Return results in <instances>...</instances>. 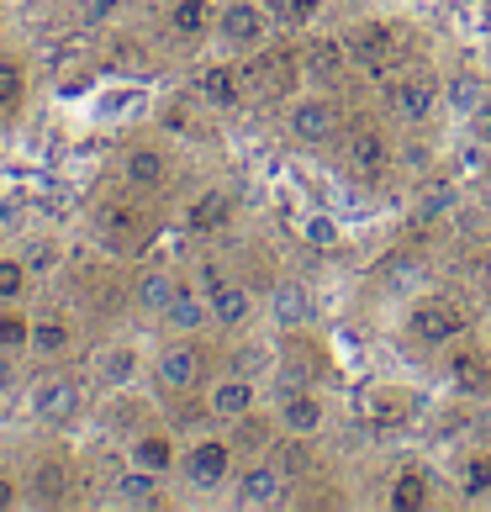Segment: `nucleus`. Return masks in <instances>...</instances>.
Listing matches in <instances>:
<instances>
[{
  "label": "nucleus",
  "mask_w": 491,
  "mask_h": 512,
  "mask_svg": "<svg viewBox=\"0 0 491 512\" xmlns=\"http://www.w3.org/2000/svg\"><path fill=\"white\" fill-rule=\"evenodd\" d=\"M449 386H455L460 396L491 391V359L486 354H455V359H449Z\"/></svg>",
  "instance_id": "17"
},
{
  "label": "nucleus",
  "mask_w": 491,
  "mask_h": 512,
  "mask_svg": "<svg viewBox=\"0 0 491 512\" xmlns=\"http://www.w3.org/2000/svg\"><path fill=\"white\" fill-rule=\"evenodd\" d=\"M185 481H191L196 491H217L222 481H228V470H233V444H222V439H196L191 449H185Z\"/></svg>",
  "instance_id": "3"
},
{
  "label": "nucleus",
  "mask_w": 491,
  "mask_h": 512,
  "mask_svg": "<svg viewBox=\"0 0 491 512\" xmlns=\"http://www.w3.org/2000/svg\"><path fill=\"white\" fill-rule=\"evenodd\" d=\"M312 317H317V307H312L307 286H296V280H286V286H275V291H270V322H275L280 333L307 328Z\"/></svg>",
  "instance_id": "9"
},
{
  "label": "nucleus",
  "mask_w": 491,
  "mask_h": 512,
  "mask_svg": "<svg viewBox=\"0 0 491 512\" xmlns=\"http://www.w3.org/2000/svg\"><path fill=\"white\" fill-rule=\"evenodd\" d=\"M127 460L138 470H154V476H164L169 465H175V439L169 433H138V439L127 444Z\"/></svg>",
  "instance_id": "15"
},
{
  "label": "nucleus",
  "mask_w": 491,
  "mask_h": 512,
  "mask_svg": "<svg viewBox=\"0 0 491 512\" xmlns=\"http://www.w3.org/2000/svg\"><path fill=\"white\" fill-rule=\"evenodd\" d=\"M22 90H27V74H22V64L0 59V106H16V101H22Z\"/></svg>",
  "instance_id": "33"
},
{
  "label": "nucleus",
  "mask_w": 491,
  "mask_h": 512,
  "mask_svg": "<svg viewBox=\"0 0 491 512\" xmlns=\"http://www.w3.org/2000/svg\"><path fill=\"white\" fill-rule=\"evenodd\" d=\"M22 264H27V275H53L59 270V249H53V243H32L22 254Z\"/></svg>",
  "instance_id": "36"
},
{
  "label": "nucleus",
  "mask_w": 491,
  "mask_h": 512,
  "mask_svg": "<svg viewBox=\"0 0 491 512\" xmlns=\"http://www.w3.org/2000/svg\"><path fill=\"white\" fill-rule=\"evenodd\" d=\"M291 132L301 143H312V148H323L333 132H338V106L328 96H301L291 106Z\"/></svg>",
  "instance_id": "4"
},
{
  "label": "nucleus",
  "mask_w": 491,
  "mask_h": 512,
  "mask_svg": "<svg viewBox=\"0 0 491 512\" xmlns=\"http://www.w3.org/2000/svg\"><path fill=\"white\" fill-rule=\"evenodd\" d=\"M407 333L418 338L423 349H444L465 333V317H460L455 301H423V307L407 312Z\"/></svg>",
  "instance_id": "2"
},
{
  "label": "nucleus",
  "mask_w": 491,
  "mask_h": 512,
  "mask_svg": "<svg viewBox=\"0 0 491 512\" xmlns=\"http://www.w3.org/2000/svg\"><path fill=\"white\" fill-rule=\"evenodd\" d=\"M323 423H328V407L317 391H296L280 402V428H286L291 439H312V433H323Z\"/></svg>",
  "instance_id": "8"
},
{
  "label": "nucleus",
  "mask_w": 491,
  "mask_h": 512,
  "mask_svg": "<svg viewBox=\"0 0 491 512\" xmlns=\"http://www.w3.org/2000/svg\"><path fill=\"white\" fill-rule=\"evenodd\" d=\"M264 11H270V22H280V27H307L317 16V0H264Z\"/></svg>",
  "instance_id": "28"
},
{
  "label": "nucleus",
  "mask_w": 491,
  "mask_h": 512,
  "mask_svg": "<svg viewBox=\"0 0 491 512\" xmlns=\"http://www.w3.org/2000/svg\"><path fill=\"white\" fill-rule=\"evenodd\" d=\"M344 43H349V64H365V69H386L396 59V32L386 22H360Z\"/></svg>",
  "instance_id": "5"
},
{
  "label": "nucleus",
  "mask_w": 491,
  "mask_h": 512,
  "mask_svg": "<svg viewBox=\"0 0 491 512\" xmlns=\"http://www.w3.org/2000/svg\"><path fill=\"white\" fill-rule=\"evenodd\" d=\"M296 391H307V386H301V375L296 370H280L275 375V402H286V396H296Z\"/></svg>",
  "instance_id": "39"
},
{
  "label": "nucleus",
  "mask_w": 491,
  "mask_h": 512,
  "mask_svg": "<svg viewBox=\"0 0 491 512\" xmlns=\"http://www.w3.org/2000/svg\"><path fill=\"white\" fill-rule=\"evenodd\" d=\"M228 222H233V196L228 191H206L191 206V233H222Z\"/></svg>",
  "instance_id": "20"
},
{
  "label": "nucleus",
  "mask_w": 491,
  "mask_h": 512,
  "mask_svg": "<svg viewBox=\"0 0 491 512\" xmlns=\"http://www.w3.org/2000/svg\"><path fill=\"white\" fill-rule=\"evenodd\" d=\"M423 502H428L423 476H418V470H402V476H396V486H391V507H423Z\"/></svg>",
  "instance_id": "29"
},
{
  "label": "nucleus",
  "mask_w": 491,
  "mask_h": 512,
  "mask_svg": "<svg viewBox=\"0 0 491 512\" xmlns=\"http://www.w3.org/2000/svg\"><path fill=\"white\" fill-rule=\"evenodd\" d=\"M206 307H212V322H222V328H243L254 317V296L222 275H206Z\"/></svg>",
  "instance_id": "6"
},
{
  "label": "nucleus",
  "mask_w": 491,
  "mask_h": 512,
  "mask_svg": "<svg viewBox=\"0 0 491 512\" xmlns=\"http://www.w3.org/2000/svg\"><path fill=\"white\" fill-rule=\"evenodd\" d=\"M64 486H69V470H64L59 460L37 465V497H43V502H59V497H64Z\"/></svg>",
  "instance_id": "30"
},
{
  "label": "nucleus",
  "mask_w": 491,
  "mask_h": 512,
  "mask_svg": "<svg viewBox=\"0 0 491 512\" xmlns=\"http://www.w3.org/2000/svg\"><path fill=\"white\" fill-rule=\"evenodd\" d=\"M470 132H476L481 143H491V101H481L476 111H470Z\"/></svg>",
  "instance_id": "38"
},
{
  "label": "nucleus",
  "mask_w": 491,
  "mask_h": 512,
  "mask_svg": "<svg viewBox=\"0 0 491 512\" xmlns=\"http://www.w3.org/2000/svg\"><path fill=\"white\" fill-rule=\"evenodd\" d=\"M349 164L365 169V175H381V169H386V138H381V132H375V127L349 132Z\"/></svg>",
  "instance_id": "21"
},
{
  "label": "nucleus",
  "mask_w": 491,
  "mask_h": 512,
  "mask_svg": "<svg viewBox=\"0 0 491 512\" xmlns=\"http://www.w3.org/2000/svg\"><path fill=\"white\" fill-rule=\"evenodd\" d=\"M111 497L127 502V507H159V476H154V470H138V465H132L127 476H117Z\"/></svg>",
  "instance_id": "19"
},
{
  "label": "nucleus",
  "mask_w": 491,
  "mask_h": 512,
  "mask_svg": "<svg viewBox=\"0 0 491 512\" xmlns=\"http://www.w3.org/2000/svg\"><path fill=\"white\" fill-rule=\"evenodd\" d=\"M439 101H444V90H439V80H428V74H412V80H402V85H396V96H391L396 117H402L407 127L428 122Z\"/></svg>",
  "instance_id": "7"
},
{
  "label": "nucleus",
  "mask_w": 491,
  "mask_h": 512,
  "mask_svg": "<svg viewBox=\"0 0 491 512\" xmlns=\"http://www.w3.org/2000/svg\"><path fill=\"white\" fill-rule=\"evenodd\" d=\"M169 27H175V37H185V43H196V37L212 32V6H206V0H175Z\"/></svg>",
  "instance_id": "22"
},
{
  "label": "nucleus",
  "mask_w": 491,
  "mask_h": 512,
  "mask_svg": "<svg viewBox=\"0 0 491 512\" xmlns=\"http://www.w3.org/2000/svg\"><path fill=\"white\" fill-rule=\"evenodd\" d=\"M275 465H280V476H301V470H312V454H307V444H280V454H275Z\"/></svg>",
  "instance_id": "34"
},
{
  "label": "nucleus",
  "mask_w": 491,
  "mask_h": 512,
  "mask_svg": "<svg viewBox=\"0 0 491 512\" xmlns=\"http://www.w3.org/2000/svg\"><path fill=\"white\" fill-rule=\"evenodd\" d=\"M96 370H101V381H106L111 391H122V386L138 381V349H127V344L106 349V354L96 359Z\"/></svg>",
  "instance_id": "24"
},
{
  "label": "nucleus",
  "mask_w": 491,
  "mask_h": 512,
  "mask_svg": "<svg viewBox=\"0 0 491 512\" xmlns=\"http://www.w3.org/2000/svg\"><path fill=\"white\" fill-rule=\"evenodd\" d=\"M196 90H201V101L212 111H238V101H243V85H238V74L228 64H212L196 80Z\"/></svg>",
  "instance_id": "13"
},
{
  "label": "nucleus",
  "mask_w": 491,
  "mask_h": 512,
  "mask_svg": "<svg viewBox=\"0 0 491 512\" xmlns=\"http://www.w3.org/2000/svg\"><path fill=\"white\" fill-rule=\"evenodd\" d=\"M196 375H201V354H196L191 344H175V349L159 354V381H164L169 391L196 386Z\"/></svg>",
  "instance_id": "16"
},
{
  "label": "nucleus",
  "mask_w": 491,
  "mask_h": 512,
  "mask_svg": "<svg viewBox=\"0 0 491 512\" xmlns=\"http://www.w3.org/2000/svg\"><path fill=\"white\" fill-rule=\"evenodd\" d=\"M6 507H16V481L0 476V512H6Z\"/></svg>",
  "instance_id": "40"
},
{
  "label": "nucleus",
  "mask_w": 491,
  "mask_h": 512,
  "mask_svg": "<svg viewBox=\"0 0 491 512\" xmlns=\"http://www.w3.org/2000/svg\"><path fill=\"white\" fill-rule=\"evenodd\" d=\"M301 238H307L312 249H333V243H338V222L333 217H307V222H301Z\"/></svg>",
  "instance_id": "35"
},
{
  "label": "nucleus",
  "mask_w": 491,
  "mask_h": 512,
  "mask_svg": "<svg viewBox=\"0 0 491 512\" xmlns=\"http://www.w3.org/2000/svg\"><path fill=\"white\" fill-rule=\"evenodd\" d=\"M127 185H138V191H154V185H164V154L154 143H138L127 148Z\"/></svg>",
  "instance_id": "18"
},
{
  "label": "nucleus",
  "mask_w": 491,
  "mask_h": 512,
  "mask_svg": "<svg viewBox=\"0 0 491 512\" xmlns=\"http://www.w3.org/2000/svg\"><path fill=\"white\" fill-rule=\"evenodd\" d=\"M175 275L169 270H148V275H138V307L143 312H154V317H164L169 312V301H175Z\"/></svg>",
  "instance_id": "23"
},
{
  "label": "nucleus",
  "mask_w": 491,
  "mask_h": 512,
  "mask_svg": "<svg viewBox=\"0 0 491 512\" xmlns=\"http://www.w3.org/2000/svg\"><path fill=\"white\" fill-rule=\"evenodd\" d=\"M74 344V333H69V322H59V317H37L32 322V354H43V359H59L64 349Z\"/></svg>",
  "instance_id": "26"
},
{
  "label": "nucleus",
  "mask_w": 491,
  "mask_h": 512,
  "mask_svg": "<svg viewBox=\"0 0 491 512\" xmlns=\"http://www.w3.org/2000/svg\"><path fill=\"white\" fill-rule=\"evenodd\" d=\"M27 264L22 259H0V301H16V296H22L27 291Z\"/></svg>",
  "instance_id": "32"
},
{
  "label": "nucleus",
  "mask_w": 491,
  "mask_h": 512,
  "mask_svg": "<svg viewBox=\"0 0 491 512\" xmlns=\"http://www.w3.org/2000/svg\"><path fill=\"white\" fill-rule=\"evenodd\" d=\"M32 407H37V417H48V423H69V417L80 412V386L74 381H43L32 391Z\"/></svg>",
  "instance_id": "12"
},
{
  "label": "nucleus",
  "mask_w": 491,
  "mask_h": 512,
  "mask_svg": "<svg viewBox=\"0 0 491 512\" xmlns=\"http://www.w3.org/2000/svg\"><path fill=\"white\" fill-rule=\"evenodd\" d=\"M444 101H449V111H455V117H465V122H470V111H476V106L486 101V85L476 80V74H449Z\"/></svg>",
  "instance_id": "27"
},
{
  "label": "nucleus",
  "mask_w": 491,
  "mask_h": 512,
  "mask_svg": "<svg viewBox=\"0 0 491 512\" xmlns=\"http://www.w3.org/2000/svg\"><path fill=\"white\" fill-rule=\"evenodd\" d=\"M206 317H212V307H206L196 291H185V286L175 291V301H169V312H164V322H169L175 333H196Z\"/></svg>",
  "instance_id": "25"
},
{
  "label": "nucleus",
  "mask_w": 491,
  "mask_h": 512,
  "mask_svg": "<svg viewBox=\"0 0 491 512\" xmlns=\"http://www.w3.org/2000/svg\"><path fill=\"white\" fill-rule=\"evenodd\" d=\"M206 412H212L217 423H243V417L254 412V381H243V375L217 381L212 396H206Z\"/></svg>",
  "instance_id": "10"
},
{
  "label": "nucleus",
  "mask_w": 491,
  "mask_h": 512,
  "mask_svg": "<svg viewBox=\"0 0 491 512\" xmlns=\"http://www.w3.org/2000/svg\"><path fill=\"white\" fill-rule=\"evenodd\" d=\"M344 64H349V43H344V37H323V43H312L307 59H301L307 80H317V85L338 80V69H344Z\"/></svg>",
  "instance_id": "14"
},
{
  "label": "nucleus",
  "mask_w": 491,
  "mask_h": 512,
  "mask_svg": "<svg viewBox=\"0 0 491 512\" xmlns=\"http://www.w3.org/2000/svg\"><path fill=\"white\" fill-rule=\"evenodd\" d=\"M270 11H264V0H233V6H222L217 16V37L228 43L233 53H254L264 37H270Z\"/></svg>",
  "instance_id": "1"
},
{
  "label": "nucleus",
  "mask_w": 491,
  "mask_h": 512,
  "mask_svg": "<svg viewBox=\"0 0 491 512\" xmlns=\"http://www.w3.org/2000/svg\"><path fill=\"white\" fill-rule=\"evenodd\" d=\"M280 491H286L280 465H249V470L238 476V507H275Z\"/></svg>",
  "instance_id": "11"
},
{
  "label": "nucleus",
  "mask_w": 491,
  "mask_h": 512,
  "mask_svg": "<svg viewBox=\"0 0 491 512\" xmlns=\"http://www.w3.org/2000/svg\"><path fill=\"white\" fill-rule=\"evenodd\" d=\"M32 344V322L27 317H16V312H0V349H27Z\"/></svg>",
  "instance_id": "31"
},
{
  "label": "nucleus",
  "mask_w": 491,
  "mask_h": 512,
  "mask_svg": "<svg viewBox=\"0 0 491 512\" xmlns=\"http://www.w3.org/2000/svg\"><path fill=\"white\" fill-rule=\"evenodd\" d=\"M486 491H491V460L476 454V460L465 465V497H486Z\"/></svg>",
  "instance_id": "37"
}]
</instances>
